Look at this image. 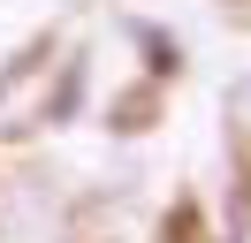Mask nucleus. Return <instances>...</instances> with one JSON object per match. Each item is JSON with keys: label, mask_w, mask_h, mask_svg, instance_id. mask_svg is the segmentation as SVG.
<instances>
[{"label": "nucleus", "mask_w": 251, "mask_h": 243, "mask_svg": "<svg viewBox=\"0 0 251 243\" xmlns=\"http://www.w3.org/2000/svg\"><path fill=\"white\" fill-rule=\"evenodd\" d=\"M152 114H160V91H152V84H129L122 99H114V129H122V137L152 129Z\"/></svg>", "instance_id": "obj_1"}, {"label": "nucleus", "mask_w": 251, "mask_h": 243, "mask_svg": "<svg viewBox=\"0 0 251 243\" xmlns=\"http://www.w3.org/2000/svg\"><path fill=\"white\" fill-rule=\"evenodd\" d=\"M76 99H84V53L61 69V91L46 99V114H38V122H69V114H76Z\"/></svg>", "instance_id": "obj_2"}]
</instances>
